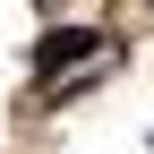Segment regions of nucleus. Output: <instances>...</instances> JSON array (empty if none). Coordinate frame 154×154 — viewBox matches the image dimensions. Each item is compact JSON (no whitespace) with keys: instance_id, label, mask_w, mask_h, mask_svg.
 <instances>
[{"instance_id":"f257e3e1","label":"nucleus","mask_w":154,"mask_h":154,"mask_svg":"<svg viewBox=\"0 0 154 154\" xmlns=\"http://www.w3.org/2000/svg\"><path fill=\"white\" fill-rule=\"evenodd\" d=\"M94 51H103V34H94V26H51L43 34V43H34V69H69V60H94Z\"/></svg>"}]
</instances>
